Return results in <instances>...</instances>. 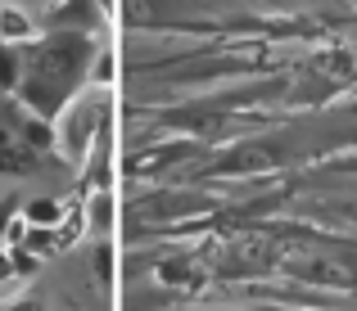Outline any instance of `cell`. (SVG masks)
I'll use <instances>...</instances> for the list:
<instances>
[{"instance_id": "277c9868", "label": "cell", "mask_w": 357, "mask_h": 311, "mask_svg": "<svg viewBox=\"0 0 357 311\" xmlns=\"http://www.w3.org/2000/svg\"><path fill=\"white\" fill-rule=\"evenodd\" d=\"M36 158H41V154L18 136L14 118L0 113V172H5V176H27V172H36Z\"/></svg>"}, {"instance_id": "5bb4252c", "label": "cell", "mask_w": 357, "mask_h": 311, "mask_svg": "<svg viewBox=\"0 0 357 311\" xmlns=\"http://www.w3.org/2000/svg\"><path fill=\"white\" fill-rule=\"evenodd\" d=\"M0 280H14V257H9V248H0Z\"/></svg>"}, {"instance_id": "30bf717a", "label": "cell", "mask_w": 357, "mask_h": 311, "mask_svg": "<svg viewBox=\"0 0 357 311\" xmlns=\"http://www.w3.org/2000/svg\"><path fill=\"white\" fill-rule=\"evenodd\" d=\"M9 257H14V276H36L41 271V253H32L27 244H18V248H9Z\"/></svg>"}, {"instance_id": "52a82bcc", "label": "cell", "mask_w": 357, "mask_h": 311, "mask_svg": "<svg viewBox=\"0 0 357 311\" xmlns=\"http://www.w3.org/2000/svg\"><path fill=\"white\" fill-rule=\"evenodd\" d=\"M86 212H91V230H96V234H109V230H114V190H96Z\"/></svg>"}, {"instance_id": "ba28073f", "label": "cell", "mask_w": 357, "mask_h": 311, "mask_svg": "<svg viewBox=\"0 0 357 311\" xmlns=\"http://www.w3.org/2000/svg\"><path fill=\"white\" fill-rule=\"evenodd\" d=\"M23 216H27V225H45V230H59L63 207L54 203V199H32V203L23 207Z\"/></svg>"}, {"instance_id": "e0dca14e", "label": "cell", "mask_w": 357, "mask_h": 311, "mask_svg": "<svg viewBox=\"0 0 357 311\" xmlns=\"http://www.w3.org/2000/svg\"><path fill=\"white\" fill-rule=\"evenodd\" d=\"M100 5H105V9H114V0H100Z\"/></svg>"}, {"instance_id": "6da1fadb", "label": "cell", "mask_w": 357, "mask_h": 311, "mask_svg": "<svg viewBox=\"0 0 357 311\" xmlns=\"http://www.w3.org/2000/svg\"><path fill=\"white\" fill-rule=\"evenodd\" d=\"M23 54H27V68H23V81H18L14 99L23 104L27 113L54 122L82 95L100 45H96L91 32H50V36L27 41Z\"/></svg>"}, {"instance_id": "4fadbf2b", "label": "cell", "mask_w": 357, "mask_h": 311, "mask_svg": "<svg viewBox=\"0 0 357 311\" xmlns=\"http://www.w3.org/2000/svg\"><path fill=\"white\" fill-rule=\"evenodd\" d=\"M0 311H45L41 298H32V294H23V298H14V303H5Z\"/></svg>"}, {"instance_id": "9c48e42d", "label": "cell", "mask_w": 357, "mask_h": 311, "mask_svg": "<svg viewBox=\"0 0 357 311\" xmlns=\"http://www.w3.org/2000/svg\"><path fill=\"white\" fill-rule=\"evenodd\" d=\"M96 280L105 289H114V244H109V239L96 244Z\"/></svg>"}, {"instance_id": "7c38bea8", "label": "cell", "mask_w": 357, "mask_h": 311, "mask_svg": "<svg viewBox=\"0 0 357 311\" xmlns=\"http://www.w3.org/2000/svg\"><path fill=\"white\" fill-rule=\"evenodd\" d=\"M27 230H32V225H27V216H9V225H5V244H9V248L27 244Z\"/></svg>"}, {"instance_id": "3957f363", "label": "cell", "mask_w": 357, "mask_h": 311, "mask_svg": "<svg viewBox=\"0 0 357 311\" xmlns=\"http://www.w3.org/2000/svg\"><path fill=\"white\" fill-rule=\"evenodd\" d=\"M105 14L109 9L100 5V0H54V5L45 9V27H50V32H91L96 36L100 27H105Z\"/></svg>"}, {"instance_id": "7a4b0ae2", "label": "cell", "mask_w": 357, "mask_h": 311, "mask_svg": "<svg viewBox=\"0 0 357 311\" xmlns=\"http://www.w3.org/2000/svg\"><path fill=\"white\" fill-rule=\"evenodd\" d=\"M105 104H77L54 118V154H63V163H86V154L96 149L100 131H105Z\"/></svg>"}, {"instance_id": "8fae6325", "label": "cell", "mask_w": 357, "mask_h": 311, "mask_svg": "<svg viewBox=\"0 0 357 311\" xmlns=\"http://www.w3.org/2000/svg\"><path fill=\"white\" fill-rule=\"evenodd\" d=\"M114 72H118V59L109 50H100L96 63H91V81H96V86H114Z\"/></svg>"}, {"instance_id": "9a60e30c", "label": "cell", "mask_w": 357, "mask_h": 311, "mask_svg": "<svg viewBox=\"0 0 357 311\" xmlns=\"http://www.w3.org/2000/svg\"><path fill=\"white\" fill-rule=\"evenodd\" d=\"M5 225H9V203H0V244H5Z\"/></svg>"}, {"instance_id": "2e32d148", "label": "cell", "mask_w": 357, "mask_h": 311, "mask_svg": "<svg viewBox=\"0 0 357 311\" xmlns=\"http://www.w3.org/2000/svg\"><path fill=\"white\" fill-rule=\"evenodd\" d=\"M14 5H54V0H14Z\"/></svg>"}, {"instance_id": "5b68a950", "label": "cell", "mask_w": 357, "mask_h": 311, "mask_svg": "<svg viewBox=\"0 0 357 311\" xmlns=\"http://www.w3.org/2000/svg\"><path fill=\"white\" fill-rule=\"evenodd\" d=\"M0 41H14V45L36 41V23H32V14H27L23 5H14V0H5V5H0Z\"/></svg>"}, {"instance_id": "8992f818", "label": "cell", "mask_w": 357, "mask_h": 311, "mask_svg": "<svg viewBox=\"0 0 357 311\" xmlns=\"http://www.w3.org/2000/svg\"><path fill=\"white\" fill-rule=\"evenodd\" d=\"M23 68H27L23 45L0 41V95H14V90H18V81H23Z\"/></svg>"}]
</instances>
